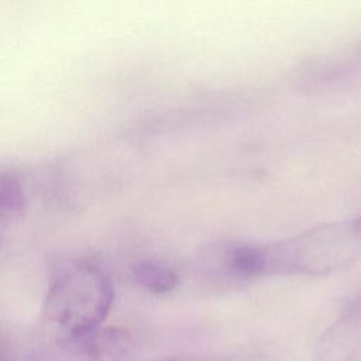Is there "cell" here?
<instances>
[{"instance_id": "cell-1", "label": "cell", "mask_w": 361, "mask_h": 361, "mask_svg": "<svg viewBox=\"0 0 361 361\" xmlns=\"http://www.w3.org/2000/svg\"><path fill=\"white\" fill-rule=\"evenodd\" d=\"M265 274L326 275L348 268L361 257V217L314 226L264 247Z\"/></svg>"}, {"instance_id": "cell-2", "label": "cell", "mask_w": 361, "mask_h": 361, "mask_svg": "<svg viewBox=\"0 0 361 361\" xmlns=\"http://www.w3.org/2000/svg\"><path fill=\"white\" fill-rule=\"evenodd\" d=\"M114 289L110 278L90 262H72L61 268L49 283L44 300L45 323L61 337L80 336L100 329L110 312Z\"/></svg>"}, {"instance_id": "cell-3", "label": "cell", "mask_w": 361, "mask_h": 361, "mask_svg": "<svg viewBox=\"0 0 361 361\" xmlns=\"http://www.w3.org/2000/svg\"><path fill=\"white\" fill-rule=\"evenodd\" d=\"M133 350L131 336L121 329L61 337L54 344L35 351L28 361H126Z\"/></svg>"}, {"instance_id": "cell-4", "label": "cell", "mask_w": 361, "mask_h": 361, "mask_svg": "<svg viewBox=\"0 0 361 361\" xmlns=\"http://www.w3.org/2000/svg\"><path fill=\"white\" fill-rule=\"evenodd\" d=\"M316 361H361V307L331 324L317 340Z\"/></svg>"}, {"instance_id": "cell-5", "label": "cell", "mask_w": 361, "mask_h": 361, "mask_svg": "<svg viewBox=\"0 0 361 361\" xmlns=\"http://www.w3.org/2000/svg\"><path fill=\"white\" fill-rule=\"evenodd\" d=\"M133 275H134V279L142 288H145L152 293L171 292L178 282L176 275L171 269L162 265L151 264V262H142V264L134 265Z\"/></svg>"}, {"instance_id": "cell-6", "label": "cell", "mask_w": 361, "mask_h": 361, "mask_svg": "<svg viewBox=\"0 0 361 361\" xmlns=\"http://www.w3.org/2000/svg\"><path fill=\"white\" fill-rule=\"evenodd\" d=\"M24 203L25 199L18 180L13 175H3L0 185V210L3 220H6V217L14 219L20 216L24 210Z\"/></svg>"}, {"instance_id": "cell-7", "label": "cell", "mask_w": 361, "mask_h": 361, "mask_svg": "<svg viewBox=\"0 0 361 361\" xmlns=\"http://www.w3.org/2000/svg\"><path fill=\"white\" fill-rule=\"evenodd\" d=\"M11 353L6 348V345L3 344L1 345V351H0V355H1V358H0V361H13V358H11V355H10Z\"/></svg>"}]
</instances>
